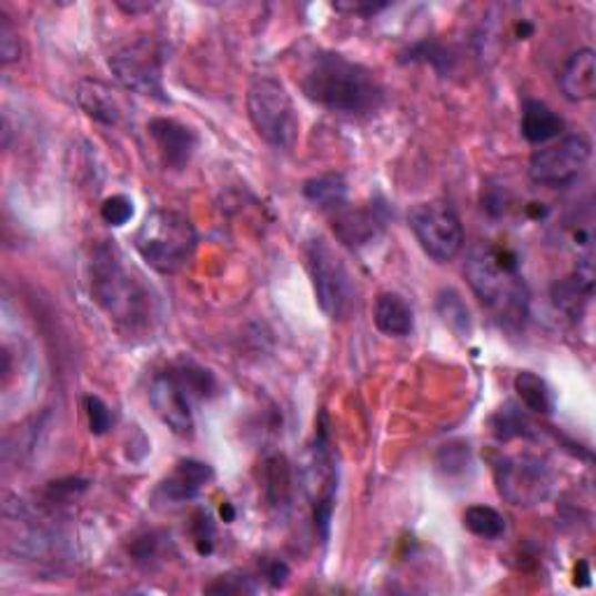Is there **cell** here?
<instances>
[{
	"label": "cell",
	"mask_w": 596,
	"mask_h": 596,
	"mask_svg": "<svg viewBox=\"0 0 596 596\" xmlns=\"http://www.w3.org/2000/svg\"><path fill=\"white\" fill-rule=\"evenodd\" d=\"M408 224L420 248L441 264L455 259L464 250V226L457 212L443 201L420 203L411 210Z\"/></svg>",
	"instance_id": "7"
},
{
	"label": "cell",
	"mask_w": 596,
	"mask_h": 596,
	"mask_svg": "<svg viewBox=\"0 0 596 596\" xmlns=\"http://www.w3.org/2000/svg\"><path fill=\"white\" fill-rule=\"evenodd\" d=\"M387 6H362V3H336L333 6V10L339 12H350V14H362V17H371L380 10H385Z\"/></svg>",
	"instance_id": "30"
},
{
	"label": "cell",
	"mask_w": 596,
	"mask_h": 596,
	"mask_svg": "<svg viewBox=\"0 0 596 596\" xmlns=\"http://www.w3.org/2000/svg\"><path fill=\"white\" fill-rule=\"evenodd\" d=\"M212 468L196 459H182L159 485V494L171 504H184L201 494V489L212 481Z\"/></svg>",
	"instance_id": "14"
},
{
	"label": "cell",
	"mask_w": 596,
	"mask_h": 596,
	"mask_svg": "<svg viewBox=\"0 0 596 596\" xmlns=\"http://www.w3.org/2000/svg\"><path fill=\"white\" fill-rule=\"evenodd\" d=\"M148 131L154 138L163 161L171 169H184L196 150V133L175 119H152Z\"/></svg>",
	"instance_id": "13"
},
{
	"label": "cell",
	"mask_w": 596,
	"mask_h": 596,
	"mask_svg": "<svg viewBox=\"0 0 596 596\" xmlns=\"http://www.w3.org/2000/svg\"><path fill=\"white\" fill-rule=\"evenodd\" d=\"M307 269L320 307L331 320H343L354 307V282L343 259L324 241H313L307 248Z\"/></svg>",
	"instance_id": "6"
},
{
	"label": "cell",
	"mask_w": 596,
	"mask_h": 596,
	"mask_svg": "<svg viewBox=\"0 0 596 596\" xmlns=\"http://www.w3.org/2000/svg\"><path fill=\"white\" fill-rule=\"evenodd\" d=\"M305 196L324 210H341L347 199V186L341 175H322L305 182Z\"/></svg>",
	"instance_id": "22"
},
{
	"label": "cell",
	"mask_w": 596,
	"mask_h": 596,
	"mask_svg": "<svg viewBox=\"0 0 596 596\" xmlns=\"http://www.w3.org/2000/svg\"><path fill=\"white\" fill-rule=\"evenodd\" d=\"M466 277L475 296L501 320H519L527 313V287L511 250L485 243L473 248L466 259Z\"/></svg>",
	"instance_id": "3"
},
{
	"label": "cell",
	"mask_w": 596,
	"mask_h": 596,
	"mask_svg": "<svg viewBox=\"0 0 596 596\" xmlns=\"http://www.w3.org/2000/svg\"><path fill=\"white\" fill-rule=\"evenodd\" d=\"M266 496L271 501V506L282 508L287 506L290 492H292V478H290V468L287 462L282 457H273L266 462Z\"/></svg>",
	"instance_id": "25"
},
{
	"label": "cell",
	"mask_w": 596,
	"mask_h": 596,
	"mask_svg": "<svg viewBox=\"0 0 596 596\" xmlns=\"http://www.w3.org/2000/svg\"><path fill=\"white\" fill-rule=\"evenodd\" d=\"M464 527L478 538L496 541L506 532V519L492 506H471L464 513Z\"/></svg>",
	"instance_id": "23"
},
{
	"label": "cell",
	"mask_w": 596,
	"mask_h": 596,
	"mask_svg": "<svg viewBox=\"0 0 596 596\" xmlns=\"http://www.w3.org/2000/svg\"><path fill=\"white\" fill-rule=\"evenodd\" d=\"M101 218L110 226H124L133 218V203L127 196H112L103 203Z\"/></svg>",
	"instance_id": "27"
},
{
	"label": "cell",
	"mask_w": 596,
	"mask_h": 596,
	"mask_svg": "<svg viewBox=\"0 0 596 596\" xmlns=\"http://www.w3.org/2000/svg\"><path fill=\"white\" fill-rule=\"evenodd\" d=\"M436 307H438L443 322L452 331H457L459 336H466V333H471V313H468L466 303L462 301V296L457 292H452V290L441 292L438 301H436Z\"/></svg>",
	"instance_id": "24"
},
{
	"label": "cell",
	"mask_w": 596,
	"mask_h": 596,
	"mask_svg": "<svg viewBox=\"0 0 596 596\" xmlns=\"http://www.w3.org/2000/svg\"><path fill=\"white\" fill-rule=\"evenodd\" d=\"M87 413H89V424H91L93 434L101 436L112 426V413H110V408L101 398L89 396L87 398Z\"/></svg>",
	"instance_id": "28"
},
{
	"label": "cell",
	"mask_w": 596,
	"mask_h": 596,
	"mask_svg": "<svg viewBox=\"0 0 596 596\" xmlns=\"http://www.w3.org/2000/svg\"><path fill=\"white\" fill-rule=\"evenodd\" d=\"M196 229L175 210H154L135 233V250L159 273H178L196 252Z\"/></svg>",
	"instance_id": "4"
},
{
	"label": "cell",
	"mask_w": 596,
	"mask_h": 596,
	"mask_svg": "<svg viewBox=\"0 0 596 596\" xmlns=\"http://www.w3.org/2000/svg\"><path fill=\"white\" fill-rule=\"evenodd\" d=\"M373 322L380 333L392 339H403L408 336L415 326L413 320V307L396 292H383L375 299L373 307Z\"/></svg>",
	"instance_id": "17"
},
{
	"label": "cell",
	"mask_w": 596,
	"mask_h": 596,
	"mask_svg": "<svg viewBox=\"0 0 596 596\" xmlns=\"http://www.w3.org/2000/svg\"><path fill=\"white\" fill-rule=\"evenodd\" d=\"M192 398L194 396L180 383V377L173 373V368L154 377L150 401L161 422L165 426H171V432H175L178 436H189L194 428Z\"/></svg>",
	"instance_id": "11"
},
{
	"label": "cell",
	"mask_w": 596,
	"mask_h": 596,
	"mask_svg": "<svg viewBox=\"0 0 596 596\" xmlns=\"http://www.w3.org/2000/svg\"><path fill=\"white\" fill-rule=\"evenodd\" d=\"M527 420L519 417V413L513 408V405H506V411L501 408L494 417H492V432L496 438L508 441V438H517L527 434Z\"/></svg>",
	"instance_id": "26"
},
{
	"label": "cell",
	"mask_w": 596,
	"mask_h": 596,
	"mask_svg": "<svg viewBox=\"0 0 596 596\" xmlns=\"http://www.w3.org/2000/svg\"><path fill=\"white\" fill-rule=\"evenodd\" d=\"M307 487L315 501L313 504L315 519L326 536V527H329L331 511H333V498H336V466H333V457L329 452L324 432H320V438L313 452V464H310V471H307Z\"/></svg>",
	"instance_id": "12"
},
{
	"label": "cell",
	"mask_w": 596,
	"mask_h": 596,
	"mask_svg": "<svg viewBox=\"0 0 596 596\" xmlns=\"http://www.w3.org/2000/svg\"><path fill=\"white\" fill-rule=\"evenodd\" d=\"M287 574H290L287 566H284L282 562H273V564L269 566V570H266V578H269L273 585H282L284 578H287Z\"/></svg>",
	"instance_id": "31"
},
{
	"label": "cell",
	"mask_w": 596,
	"mask_h": 596,
	"mask_svg": "<svg viewBox=\"0 0 596 596\" xmlns=\"http://www.w3.org/2000/svg\"><path fill=\"white\" fill-rule=\"evenodd\" d=\"M592 287H594L592 256H585V259H580V266L574 275L559 280L553 287L555 305L559 310H564L568 317H578L592 296Z\"/></svg>",
	"instance_id": "16"
},
{
	"label": "cell",
	"mask_w": 596,
	"mask_h": 596,
	"mask_svg": "<svg viewBox=\"0 0 596 596\" xmlns=\"http://www.w3.org/2000/svg\"><path fill=\"white\" fill-rule=\"evenodd\" d=\"M301 89L320 108L341 114L373 112L383 101V89L371 70L341 54L315 57L305 70Z\"/></svg>",
	"instance_id": "1"
},
{
	"label": "cell",
	"mask_w": 596,
	"mask_h": 596,
	"mask_svg": "<svg viewBox=\"0 0 596 596\" xmlns=\"http://www.w3.org/2000/svg\"><path fill=\"white\" fill-rule=\"evenodd\" d=\"M564 133V119L541 101H527L522 108V135L534 145H543Z\"/></svg>",
	"instance_id": "18"
},
{
	"label": "cell",
	"mask_w": 596,
	"mask_h": 596,
	"mask_svg": "<svg viewBox=\"0 0 596 596\" xmlns=\"http://www.w3.org/2000/svg\"><path fill=\"white\" fill-rule=\"evenodd\" d=\"M592 159V142L583 133L566 135L555 145L532 156L529 178L541 186H566L587 169Z\"/></svg>",
	"instance_id": "9"
},
{
	"label": "cell",
	"mask_w": 596,
	"mask_h": 596,
	"mask_svg": "<svg viewBox=\"0 0 596 596\" xmlns=\"http://www.w3.org/2000/svg\"><path fill=\"white\" fill-rule=\"evenodd\" d=\"M339 212V218L333 220V231L341 241L350 248H360L373 241L377 231V220L371 210H345V205Z\"/></svg>",
	"instance_id": "19"
},
{
	"label": "cell",
	"mask_w": 596,
	"mask_h": 596,
	"mask_svg": "<svg viewBox=\"0 0 596 596\" xmlns=\"http://www.w3.org/2000/svg\"><path fill=\"white\" fill-rule=\"evenodd\" d=\"M248 114L254 131L277 150H292L299 135V117L292 97L277 80L259 78L248 91Z\"/></svg>",
	"instance_id": "5"
},
{
	"label": "cell",
	"mask_w": 596,
	"mask_h": 596,
	"mask_svg": "<svg viewBox=\"0 0 596 596\" xmlns=\"http://www.w3.org/2000/svg\"><path fill=\"white\" fill-rule=\"evenodd\" d=\"M112 75L122 82L129 91L140 93V97H150L156 101H165L163 80H161V54L154 40L140 38L124 50H119L110 57Z\"/></svg>",
	"instance_id": "10"
},
{
	"label": "cell",
	"mask_w": 596,
	"mask_h": 596,
	"mask_svg": "<svg viewBox=\"0 0 596 596\" xmlns=\"http://www.w3.org/2000/svg\"><path fill=\"white\" fill-rule=\"evenodd\" d=\"M498 494L513 506H536L553 492V471L541 457L515 455L494 468Z\"/></svg>",
	"instance_id": "8"
},
{
	"label": "cell",
	"mask_w": 596,
	"mask_h": 596,
	"mask_svg": "<svg viewBox=\"0 0 596 596\" xmlns=\"http://www.w3.org/2000/svg\"><path fill=\"white\" fill-rule=\"evenodd\" d=\"M91 294L114 322L124 326L148 324L152 317L148 287L110 243L97 245L91 254Z\"/></svg>",
	"instance_id": "2"
},
{
	"label": "cell",
	"mask_w": 596,
	"mask_h": 596,
	"mask_svg": "<svg viewBox=\"0 0 596 596\" xmlns=\"http://www.w3.org/2000/svg\"><path fill=\"white\" fill-rule=\"evenodd\" d=\"M0 54H3V63L19 59V36L6 14L0 17Z\"/></svg>",
	"instance_id": "29"
},
{
	"label": "cell",
	"mask_w": 596,
	"mask_h": 596,
	"mask_svg": "<svg viewBox=\"0 0 596 596\" xmlns=\"http://www.w3.org/2000/svg\"><path fill=\"white\" fill-rule=\"evenodd\" d=\"M515 392L522 398V403L527 405L529 411L547 415L555 408V396L553 390L547 387L545 380L532 371H522L515 377Z\"/></svg>",
	"instance_id": "21"
},
{
	"label": "cell",
	"mask_w": 596,
	"mask_h": 596,
	"mask_svg": "<svg viewBox=\"0 0 596 596\" xmlns=\"http://www.w3.org/2000/svg\"><path fill=\"white\" fill-rule=\"evenodd\" d=\"M559 84L568 101H592L596 93V54L589 47L570 54L559 73Z\"/></svg>",
	"instance_id": "15"
},
{
	"label": "cell",
	"mask_w": 596,
	"mask_h": 596,
	"mask_svg": "<svg viewBox=\"0 0 596 596\" xmlns=\"http://www.w3.org/2000/svg\"><path fill=\"white\" fill-rule=\"evenodd\" d=\"M78 101L82 105V110L97 119V122H103V124H114L119 119V108L112 99L110 89L103 84V82H97V80H84L80 84V91H78Z\"/></svg>",
	"instance_id": "20"
}]
</instances>
